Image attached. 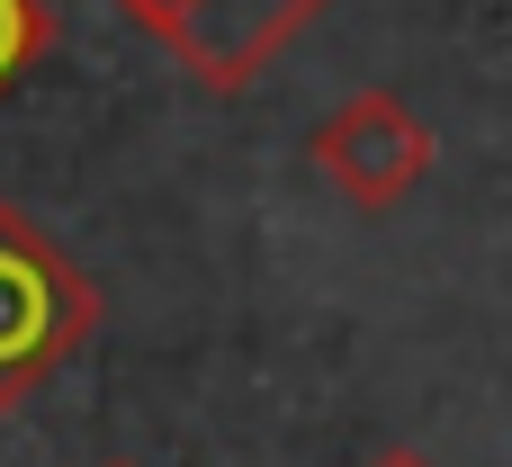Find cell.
<instances>
[{
    "label": "cell",
    "instance_id": "cell-4",
    "mask_svg": "<svg viewBox=\"0 0 512 467\" xmlns=\"http://www.w3.org/2000/svg\"><path fill=\"white\" fill-rule=\"evenodd\" d=\"M45 45H54V18H45V0H0V99L45 63Z\"/></svg>",
    "mask_w": 512,
    "mask_h": 467
},
{
    "label": "cell",
    "instance_id": "cell-3",
    "mask_svg": "<svg viewBox=\"0 0 512 467\" xmlns=\"http://www.w3.org/2000/svg\"><path fill=\"white\" fill-rule=\"evenodd\" d=\"M315 171H324L351 207L387 216V207H405V198L423 189V171H432V126H423L396 90H360V99H342V108L315 126Z\"/></svg>",
    "mask_w": 512,
    "mask_h": 467
},
{
    "label": "cell",
    "instance_id": "cell-2",
    "mask_svg": "<svg viewBox=\"0 0 512 467\" xmlns=\"http://www.w3.org/2000/svg\"><path fill=\"white\" fill-rule=\"evenodd\" d=\"M135 27H153L207 90H243L279 63V45L324 9V0H117Z\"/></svg>",
    "mask_w": 512,
    "mask_h": 467
},
{
    "label": "cell",
    "instance_id": "cell-6",
    "mask_svg": "<svg viewBox=\"0 0 512 467\" xmlns=\"http://www.w3.org/2000/svg\"><path fill=\"white\" fill-rule=\"evenodd\" d=\"M108 467H135V459H108Z\"/></svg>",
    "mask_w": 512,
    "mask_h": 467
},
{
    "label": "cell",
    "instance_id": "cell-5",
    "mask_svg": "<svg viewBox=\"0 0 512 467\" xmlns=\"http://www.w3.org/2000/svg\"><path fill=\"white\" fill-rule=\"evenodd\" d=\"M369 467H432V459H423V450H378Z\"/></svg>",
    "mask_w": 512,
    "mask_h": 467
},
{
    "label": "cell",
    "instance_id": "cell-1",
    "mask_svg": "<svg viewBox=\"0 0 512 467\" xmlns=\"http://www.w3.org/2000/svg\"><path fill=\"white\" fill-rule=\"evenodd\" d=\"M99 324V288L90 270L27 216L0 198V414L27 405Z\"/></svg>",
    "mask_w": 512,
    "mask_h": 467
}]
</instances>
